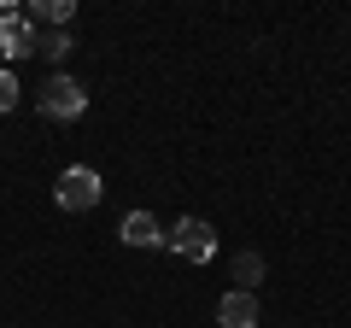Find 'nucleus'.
I'll return each mask as SVG.
<instances>
[{
	"label": "nucleus",
	"instance_id": "1",
	"mask_svg": "<svg viewBox=\"0 0 351 328\" xmlns=\"http://www.w3.org/2000/svg\"><path fill=\"white\" fill-rule=\"evenodd\" d=\"M36 106L53 117V124H76V117L88 112V89L76 82V76H64V71H53L47 82L36 89Z\"/></svg>",
	"mask_w": 351,
	"mask_h": 328
},
{
	"label": "nucleus",
	"instance_id": "2",
	"mask_svg": "<svg viewBox=\"0 0 351 328\" xmlns=\"http://www.w3.org/2000/svg\"><path fill=\"white\" fill-rule=\"evenodd\" d=\"M164 246H170L176 258H188V264H211L217 258V229L205 223V217H176V223L164 229Z\"/></svg>",
	"mask_w": 351,
	"mask_h": 328
},
{
	"label": "nucleus",
	"instance_id": "3",
	"mask_svg": "<svg viewBox=\"0 0 351 328\" xmlns=\"http://www.w3.org/2000/svg\"><path fill=\"white\" fill-rule=\"evenodd\" d=\"M106 194L100 170H88V164H71V170H59V182H53V200H59V211H94Z\"/></svg>",
	"mask_w": 351,
	"mask_h": 328
},
{
	"label": "nucleus",
	"instance_id": "4",
	"mask_svg": "<svg viewBox=\"0 0 351 328\" xmlns=\"http://www.w3.org/2000/svg\"><path fill=\"white\" fill-rule=\"evenodd\" d=\"M0 53H6V59H29V53H36V24H29V12H0Z\"/></svg>",
	"mask_w": 351,
	"mask_h": 328
},
{
	"label": "nucleus",
	"instance_id": "5",
	"mask_svg": "<svg viewBox=\"0 0 351 328\" xmlns=\"http://www.w3.org/2000/svg\"><path fill=\"white\" fill-rule=\"evenodd\" d=\"M117 240L123 246H135V253H147V246H164V223L152 211H123V223H117Z\"/></svg>",
	"mask_w": 351,
	"mask_h": 328
},
{
	"label": "nucleus",
	"instance_id": "6",
	"mask_svg": "<svg viewBox=\"0 0 351 328\" xmlns=\"http://www.w3.org/2000/svg\"><path fill=\"white\" fill-rule=\"evenodd\" d=\"M217 328H258V293H223L217 299Z\"/></svg>",
	"mask_w": 351,
	"mask_h": 328
},
{
	"label": "nucleus",
	"instance_id": "7",
	"mask_svg": "<svg viewBox=\"0 0 351 328\" xmlns=\"http://www.w3.org/2000/svg\"><path fill=\"white\" fill-rule=\"evenodd\" d=\"M71 0H36V6H29V24H47V30H64L71 24Z\"/></svg>",
	"mask_w": 351,
	"mask_h": 328
},
{
	"label": "nucleus",
	"instance_id": "8",
	"mask_svg": "<svg viewBox=\"0 0 351 328\" xmlns=\"http://www.w3.org/2000/svg\"><path fill=\"white\" fill-rule=\"evenodd\" d=\"M36 53L47 65H64L71 59V36H64V30H36Z\"/></svg>",
	"mask_w": 351,
	"mask_h": 328
},
{
	"label": "nucleus",
	"instance_id": "9",
	"mask_svg": "<svg viewBox=\"0 0 351 328\" xmlns=\"http://www.w3.org/2000/svg\"><path fill=\"white\" fill-rule=\"evenodd\" d=\"M228 270H234L240 293H252V288L263 281V258H258V253H234V264H228Z\"/></svg>",
	"mask_w": 351,
	"mask_h": 328
},
{
	"label": "nucleus",
	"instance_id": "10",
	"mask_svg": "<svg viewBox=\"0 0 351 328\" xmlns=\"http://www.w3.org/2000/svg\"><path fill=\"white\" fill-rule=\"evenodd\" d=\"M12 106H18V76H12V71H0V117L12 112Z\"/></svg>",
	"mask_w": 351,
	"mask_h": 328
}]
</instances>
